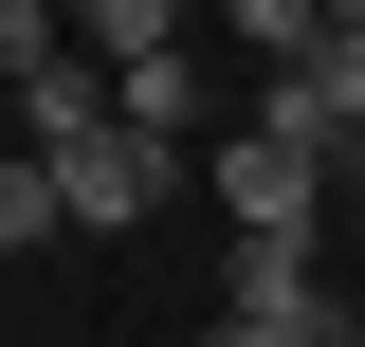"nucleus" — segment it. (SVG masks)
I'll return each mask as SVG.
<instances>
[{
  "label": "nucleus",
  "instance_id": "1",
  "mask_svg": "<svg viewBox=\"0 0 365 347\" xmlns=\"http://www.w3.org/2000/svg\"><path fill=\"white\" fill-rule=\"evenodd\" d=\"M201 183H220V219H237V256H311V238H329V165H292L274 129L201 146Z\"/></svg>",
  "mask_w": 365,
  "mask_h": 347
},
{
  "label": "nucleus",
  "instance_id": "2",
  "mask_svg": "<svg viewBox=\"0 0 365 347\" xmlns=\"http://www.w3.org/2000/svg\"><path fill=\"white\" fill-rule=\"evenodd\" d=\"M347 329H365V311L329 293V256H237V274H220V329H201V347H347Z\"/></svg>",
  "mask_w": 365,
  "mask_h": 347
},
{
  "label": "nucleus",
  "instance_id": "3",
  "mask_svg": "<svg viewBox=\"0 0 365 347\" xmlns=\"http://www.w3.org/2000/svg\"><path fill=\"white\" fill-rule=\"evenodd\" d=\"M165 201H182V146H146L128 110L55 165V219H73V238H128V219H165Z\"/></svg>",
  "mask_w": 365,
  "mask_h": 347
},
{
  "label": "nucleus",
  "instance_id": "4",
  "mask_svg": "<svg viewBox=\"0 0 365 347\" xmlns=\"http://www.w3.org/2000/svg\"><path fill=\"white\" fill-rule=\"evenodd\" d=\"M73 55H110V91H128L146 55H182V19H165V0H91V19H73Z\"/></svg>",
  "mask_w": 365,
  "mask_h": 347
},
{
  "label": "nucleus",
  "instance_id": "5",
  "mask_svg": "<svg viewBox=\"0 0 365 347\" xmlns=\"http://www.w3.org/2000/svg\"><path fill=\"white\" fill-rule=\"evenodd\" d=\"M110 110H128V129H146V146H182V129H201V55H146V74H128V91H110Z\"/></svg>",
  "mask_w": 365,
  "mask_h": 347
},
{
  "label": "nucleus",
  "instance_id": "6",
  "mask_svg": "<svg viewBox=\"0 0 365 347\" xmlns=\"http://www.w3.org/2000/svg\"><path fill=\"white\" fill-rule=\"evenodd\" d=\"M237 55H256V74H311L329 19H311V0H237Z\"/></svg>",
  "mask_w": 365,
  "mask_h": 347
},
{
  "label": "nucleus",
  "instance_id": "7",
  "mask_svg": "<svg viewBox=\"0 0 365 347\" xmlns=\"http://www.w3.org/2000/svg\"><path fill=\"white\" fill-rule=\"evenodd\" d=\"M37 238H73V219H55V165H19V146H0V256H37Z\"/></svg>",
  "mask_w": 365,
  "mask_h": 347
},
{
  "label": "nucleus",
  "instance_id": "8",
  "mask_svg": "<svg viewBox=\"0 0 365 347\" xmlns=\"http://www.w3.org/2000/svg\"><path fill=\"white\" fill-rule=\"evenodd\" d=\"M55 55H73V19H37V0H0V91H19V74H55Z\"/></svg>",
  "mask_w": 365,
  "mask_h": 347
},
{
  "label": "nucleus",
  "instance_id": "9",
  "mask_svg": "<svg viewBox=\"0 0 365 347\" xmlns=\"http://www.w3.org/2000/svg\"><path fill=\"white\" fill-rule=\"evenodd\" d=\"M347 201H365V146H347Z\"/></svg>",
  "mask_w": 365,
  "mask_h": 347
},
{
  "label": "nucleus",
  "instance_id": "10",
  "mask_svg": "<svg viewBox=\"0 0 365 347\" xmlns=\"http://www.w3.org/2000/svg\"><path fill=\"white\" fill-rule=\"evenodd\" d=\"M347 347H365V329H347Z\"/></svg>",
  "mask_w": 365,
  "mask_h": 347
}]
</instances>
